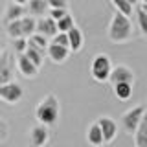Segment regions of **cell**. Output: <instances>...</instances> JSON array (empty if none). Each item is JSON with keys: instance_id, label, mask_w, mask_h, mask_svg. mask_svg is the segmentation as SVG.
Masks as SVG:
<instances>
[{"instance_id": "484cf974", "label": "cell", "mask_w": 147, "mask_h": 147, "mask_svg": "<svg viewBox=\"0 0 147 147\" xmlns=\"http://www.w3.org/2000/svg\"><path fill=\"white\" fill-rule=\"evenodd\" d=\"M52 42L61 44V46H68V35H66V31H57V33L52 37Z\"/></svg>"}, {"instance_id": "7a4b0ae2", "label": "cell", "mask_w": 147, "mask_h": 147, "mask_svg": "<svg viewBox=\"0 0 147 147\" xmlns=\"http://www.w3.org/2000/svg\"><path fill=\"white\" fill-rule=\"evenodd\" d=\"M109 40H112V42H127V40L132 39V22L131 18L127 15H123V13L116 11L110 18V24H109Z\"/></svg>"}, {"instance_id": "603a6c76", "label": "cell", "mask_w": 147, "mask_h": 147, "mask_svg": "<svg viewBox=\"0 0 147 147\" xmlns=\"http://www.w3.org/2000/svg\"><path fill=\"white\" fill-rule=\"evenodd\" d=\"M136 18H138V26H140L142 35H145V37H147V13H145L142 7H138V9H136Z\"/></svg>"}, {"instance_id": "e0dca14e", "label": "cell", "mask_w": 147, "mask_h": 147, "mask_svg": "<svg viewBox=\"0 0 147 147\" xmlns=\"http://www.w3.org/2000/svg\"><path fill=\"white\" fill-rule=\"evenodd\" d=\"M132 85H134V83H125V81L112 83V92H114V96H116V99L127 101L132 96Z\"/></svg>"}, {"instance_id": "2e32d148", "label": "cell", "mask_w": 147, "mask_h": 147, "mask_svg": "<svg viewBox=\"0 0 147 147\" xmlns=\"http://www.w3.org/2000/svg\"><path fill=\"white\" fill-rule=\"evenodd\" d=\"M86 142H88L92 147H101V145H105L103 132H101V129H99L98 123H92V125H88V129H86Z\"/></svg>"}, {"instance_id": "30bf717a", "label": "cell", "mask_w": 147, "mask_h": 147, "mask_svg": "<svg viewBox=\"0 0 147 147\" xmlns=\"http://www.w3.org/2000/svg\"><path fill=\"white\" fill-rule=\"evenodd\" d=\"M46 55H48V59H52L55 64H59V63H64L68 59L70 48H68V46L55 44V42H48V46H46Z\"/></svg>"}, {"instance_id": "f1b7e54d", "label": "cell", "mask_w": 147, "mask_h": 147, "mask_svg": "<svg viewBox=\"0 0 147 147\" xmlns=\"http://www.w3.org/2000/svg\"><path fill=\"white\" fill-rule=\"evenodd\" d=\"M13 2H15V4H22V6H26L28 0H13Z\"/></svg>"}, {"instance_id": "cb8c5ba5", "label": "cell", "mask_w": 147, "mask_h": 147, "mask_svg": "<svg viewBox=\"0 0 147 147\" xmlns=\"http://www.w3.org/2000/svg\"><path fill=\"white\" fill-rule=\"evenodd\" d=\"M26 46H28V39H26V37H17V39H13V48H15L17 53H24Z\"/></svg>"}, {"instance_id": "9c48e42d", "label": "cell", "mask_w": 147, "mask_h": 147, "mask_svg": "<svg viewBox=\"0 0 147 147\" xmlns=\"http://www.w3.org/2000/svg\"><path fill=\"white\" fill-rule=\"evenodd\" d=\"M109 81L110 83H134V72L132 68L125 66V64H118V66H112V70L109 74Z\"/></svg>"}, {"instance_id": "52a82bcc", "label": "cell", "mask_w": 147, "mask_h": 147, "mask_svg": "<svg viewBox=\"0 0 147 147\" xmlns=\"http://www.w3.org/2000/svg\"><path fill=\"white\" fill-rule=\"evenodd\" d=\"M50 140V129L42 125V123H37L30 129V144L31 147H44Z\"/></svg>"}, {"instance_id": "ac0fdd59", "label": "cell", "mask_w": 147, "mask_h": 147, "mask_svg": "<svg viewBox=\"0 0 147 147\" xmlns=\"http://www.w3.org/2000/svg\"><path fill=\"white\" fill-rule=\"evenodd\" d=\"M28 9L26 11L33 17H42L48 13V2L46 0H28Z\"/></svg>"}, {"instance_id": "7402d4cb", "label": "cell", "mask_w": 147, "mask_h": 147, "mask_svg": "<svg viewBox=\"0 0 147 147\" xmlns=\"http://www.w3.org/2000/svg\"><path fill=\"white\" fill-rule=\"evenodd\" d=\"M28 40H30L31 44L39 46V48H44V50H46V46H48V42H50L48 37H44V35H40V33H31L30 37H28Z\"/></svg>"}, {"instance_id": "83f0119b", "label": "cell", "mask_w": 147, "mask_h": 147, "mask_svg": "<svg viewBox=\"0 0 147 147\" xmlns=\"http://www.w3.org/2000/svg\"><path fill=\"white\" fill-rule=\"evenodd\" d=\"M48 7H68V0H46Z\"/></svg>"}, {"instance_id": "3957f363", "label": "cell", "mask_w": 147, "mask_h": 147, "mask_svg": "<svg viewBox=\"0 0 147 147\" xmlns=\"http://www.w3.org/2000/svg\"><path fill=\"white\" fill-rule=\"evenodd\" d=\"M112 70V63L107 53H98L90 63V76L94 77V81L105 83L109 81V74Z\"/></svg>"}, {"instance_id": "1f68e13d", "label": "cell", "mask_w": 147, "mask_h": 147, "mask_svg": "<svg viewBox=\"0 0 147 147\" xmlns=\"http://www.w3.org/2000/svg\"><path fill=\"white\" fill-rule=\"evenodd\" d=\"M140 2H142V4H145V2H147V0H140Z\"/></svg>"}, {"instance_id": "5bb4252c", "label": "cell", "mask_w": 147, "mask_h": 147, "mask_svg": "<svg viewBox=\"0 0 147 147\" xmlns=\"http://www.w3.org/2000/svg\"><path fill=\"white\" fill-rule=\"evenodd\" d=\"M134 134V147H147V110L144 112L140 123H138Z\"/></svg>"}, {"instance_id": "8992f818", "label": "cell", "mask_w": 147, "mask_h": 147, "mask_svg": "<svg viewBox=\"0 0 147 147\" xmlns=\"http://www.w3.org/2000/svg\"><path fill=\"white\" fill-rule=\"evenodd\" d=\"M13 63H15V59L11 57V53L4 52L2 57H0V85L15 79V66H13Z\"/></svg>"}, {"instance_id": "4fadbf2b", "label": "cell", "mask_w": 147, "mask_h": 147, "mask_svg": "<svg viewBox=\"0 0 147 147\" xmlns=\"http://www.w3.org/2000/svg\"><path fill=\"white\" fill-rule=\"evenodd\" d=\"M24 55H26V57H28L31 63L35 64L37 68H40V66L44 64V55H46V50H44V48H39V46L31 44L30 40H28V46H26V50H24Z\"/></svg>"}, {"instance_id": "4316f807", "label": "cell", "mask_w": 147, "mask_h": 147, "mask_svg": "<svg viewBox=\"0 0 147 147\" xmlns=\"http://www.w3.org/2000/svg\"><path fill=\"white\" fill-rule=\"evenodd\" d=\"M7 136H9V125L6 119L0 118V142H6Z\"/></svg>"}, {"instance_id": "6da1fadb", "label": "cell", "mask_w": 147, "mask_h": 147, "mask_svg": "<svg viewBox=\"0 0 147 147\" xmlns=\"http://www.w3.org/2000/svg\"><path fill=\"white\" fill-rule=\"evenodd\" d=\"M59 116H61V105H59V99L55 94H48L44 96L42 99L39 101L35 109V118L37 123H42L46 127H52L59 121Z\"/></svg>"}, {"instance_id": "8fae6325", "label": "cell", "mask_w": 147, "mask_h": 147, "mask_svg": "<svg viewBox=\"0 0 147 147\" xmlns=\"http://www.w3.org/2000/svg\"><path fill=\"white\" fill-rule=\"evenodd\" d=\"M35 33H40L44 37H48V39H52V37L57 33V24H55V20L52 17H39V20H37L35 24Z\"/></svg>"}, {"instance_id": "ffe728a7", "label": "cell", "mask_w": 147, "mask_h": 147, "mask_svg": "<svg viewBox=\"0 0 147 147\" xmlns=\"http://www.w3.org/2000/svg\"><path fill=\"white\" fill-rule=\"evenodd\" d=\"M110 4L114 6L116 11L123 13V15H127V17L132 15V4H129L127 0H110Z\"/></svg>"}, {"instance_id": "d4e9b609", "label": "cell", "mask_w": 147, "mask_h": 147, "mask_svg": "<svg viewBox=\"0 0 147 147\" xmlns=\"http://www.w3.org/2000/svg\"><path fill=\"white\" fill-rule=\"evenodd\" d=\"M68 13L66 7H48V17H52L53 20H59L61 17H64Z\"/></svg>"}, {"instance_id": "d6986e66", "label": "cell", "mask_w": 147, "mask_h": 147, "mask_svg": "<svg viewBox=\"0 0 147 147\" xmlns=\"http://www.w3.org/2000/svg\"><path fill=\"white\" fill-rule=\"evenodd\" d=\"M26 15V7L22 4H15L11 2L9 6L6 7V15H4V20L9 22V20H15V18H20Z\"/></svg>"}, {"instance_id": "d6a6232c", "label": "cell", "mask_w": 147, "mask_h": 147, "mask_svg": "<svg viewBox=\"0 0 147 147\" xmlns=\"http://www.w3.org/2000/svg\"><path fill=\"white\" fill-rule=\"evenodd\" d=\"M145 109H147V107H145Z\"/></svg>"}, {"instance_id": "9a60e30c", "label": "cell", "mask_w": 147, "mask_h": 147, "mask_svg": "<svg viewBox=\"0 0 147 147\" xmlns=\"http://www.w3.org/2000/svg\"><path fill=\"white\" fill-rule=\"evenodd\" d=\"M66 35H68V48H70V52H79V50L83 48V40H85L83 39L81 30L74 24L70 30L66 31Z\"/></svg>"}, {"instance_id": "4dcf8cb0", "label": "cell", "mask_w": 147, "mask_h": 147, "mask_svg": "<svg viewBox=\"0 0 147 147\" xmlns=\"http://www.w3.org/2000/svg\"><path fill=\"white\" fill-rule=\"evenodd\" d=\"M142 9H144V11L147 13V2H145V4H142Z\"/></svg>"}, {"instance_id": "f546056e", "label": "cell", "mask_w": 147, "mask_h": 147, "mask_svg": "<svg viewBox=\"0 0 147 147\" xmlns=\"http://www.w3.org/2000/svg\"><path fill=\"white\" fill-rule=\"evenodd\" d=\"M127 2H129V4H132V6H134V4H138V2H140V0H127Z\"/></svg>"}, {"instance_id": "277c9868", "label": "cell", "mask_w": 147, "mask_h": 147, "mask_svg": "<svg viewBox=\"0 0 147 147\" xmlns=\"http://www.w3.org/2000/svg\"><path fill=\"white\" fill-rule=\"evenodd\" d=\"M22 98H24V88H22V85L17 83L15 79L0 85V99L6 101L7 105H17Z\"/></svg>"}, {"instance_id": "44dd1931", "label": "cell", "mask_w": 147, "mask_h": 147, "mask_svg": "<svg viewBox=\"0 0 147 147\" xmlns=\"http://www.w3.org/2000/svg\"><path fill=\"white\" fill-rule=\"evenodd\" d=\"M55 24H57V31H68L74 26V17L66 13V15L61 17L59 20H55Z\"/></svg>"}, {"instance_id": "7c38bea8", "label": "cell", "mask_w": 147, "mask_h": 147, "mask_svg": "<svg viewBox=\"0 0 147 147\" xmlns=\"http://www.w3.org/2000/svg\"><path fill=\"white\" fill-rule=\"evenodd\" d=\"M17 68H18V72H20L22 76L30 77V79H33L37 74H39V68H37L24 53H17Z\"/></svg>"}, {"instance_id": "5b68a950", "label": "cell", "mask_w": 147, "mask_h": 147, "mask_svg": "<svg viewBox=\"0 0 147 147\" xmlns=\"http://www.w3.org/2000/svg\"><path fill=\"white\" fill-rule=\"evenodd\" d=\"M145 110L147 109L144 107V105H138V107L129 109L127 112L121 116V129L127 132V134H132V132L136 131V127H138V123H140V119H142Z\"/></svg>"}, {"instance_id": "ba28073f", "label": "cell", "mask_w": 147, "mask_h": 147, "mask_svg": "<svg viewBox=\"0 0 147 147\" xmlns=\"http://www.w3.org/2000/svg\"><path fill=\"white\" fill-rule=\"evenodd\" d=\"M101 129V132H103V140L105 144H110V142H114V138L118 136V123L114 121L110 116H101L98 118V121H96Z\"/></svg>"}]
</instances>
